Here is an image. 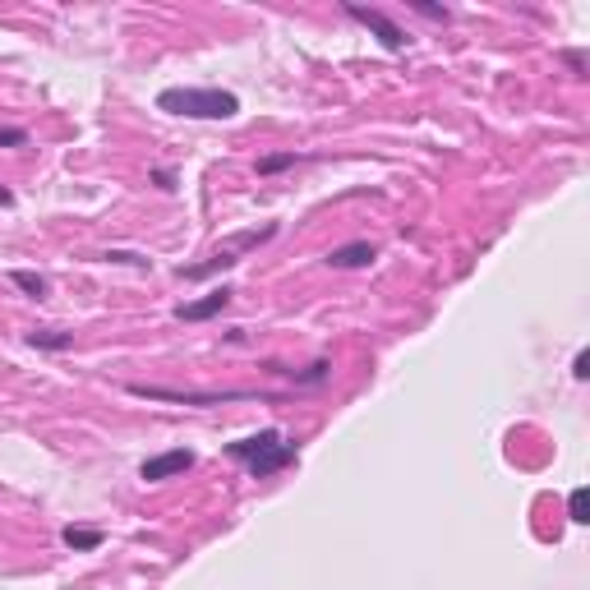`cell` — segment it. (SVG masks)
I'll return each instance as SVG.
<instances>
[{
    "instance_id": "14",
    "label": "cell",
    "mask_w": 590,
    "mask_h": 590,
    "mask_svg": "<svg viewBox=\"0 0 590 590\" xmlns=\"http://www.w3.org/2000/svg\"><path fill=\"white\" fill-rule=\"evenodd\" d=\"M102 258H106V263H125V267H139V273H148V267H152V258L134 254V250H106Z\"/></svg>"
},
{
    "instance_id": "19",
    "label": "cell",
    "mask_w": 590,
    "mask_h": 590,
    "mask_svg": "<svg viewBox=\"0 0 590 590\" xmlns=\"http://www.w3.org/2000/svg\"><path fill=\"white\" fill-rule=\"evenodd\" d=\"M572 379H577V383L590 379V351H577V360H572Z\"/></svg>"
},
{
    "instance_id": "8",
    "label": "cell",
    "mask_w": 590,
    "mask_h": 590,
    "mask_svg": "<svg viewBox=\"0 0 590 590\" xmlns=\"http://www.w3.org/2000/svg\"><path fill=\"white\" fill-rule=\"evenodd\" d=\"M379 258V250L369 245V240H351V245H337L328 254V267H341V273H351V267H369Z\"/></svg>"
},
{
    "instance_id": "5",
    "label": "cell",
    "mask_w": 590,
    "mask_h": 590,
    "mask_svg": "<svg viewBox=\"0 0 590 590\" xmlns=\"http://www.w3.org/2000/svg\"><path fill=\"white\" fill-rule=\"evenodd\" d=\"M341 14H346V19H356V23H365V29L383 42V51H406V46H411V37L401 33V23H397V19H388L383 10H373V5H356V0H346V5H341Z\"/></svg>"
},
{
    "instance_id": "1",
    "label": "cell",
    "mask_w": 590,
    "mask_h": 590,
    "mask_svg": "<svg viewBox=\"0 0 590 590\" xmlns=\"http://www.w3.org/2000/svg\"><path fill=\"white\" fill-rule=\"evenodd\" d=\"M226 457L250 479H273V475H282V471H291L295 462H300V443L286 438L282 429H258V434H245V438L226 443Z\"/></svg>"
},
{
    "instance_id": "15",
    "label": "cell",
    "mask_w": 590,
    "mask_h": 590,
    "mask_svg": "<svg viewBox=\"0 0 590 590\" xmlns=\"http://www.w3.org/2000/svg\"><path fill=\"white\" fill-rule=\"evenodd\" d=\"M0 148H29V129H19V125H0Z\"/></svg>"
},
{
    "instance_id": "6",
    "label": "cell",
    "mask_w": 590,
    "mask_h": 590,
    "mask_svg": "<svg viewBox=\"0 0 590 590\" xmlns=\"http://www.w3.org/2000/svg\"><path fill=\"white\" fill-rule=\"evenodd\" d=\"M199 457L190 447H171V452H157V457H148L143 466H139V479L143 485H162V479H176V475H184Z\"/></svg>"
},
{
    "instance_id": "4",
    "label": "cell",
    "mask_w": 590,
    "mask_h": 590,
    "mask_svg": "<svg viewBox=\"0 0 590 590\" xmlns=\"http://www.w3.org/2000/svg\"><path fill=\"white\" fill-rule=\"evenodd\" d=\"M129 397H143V401H171V406H226V401H282L277 392H254V388L194 392V388H157V383H129Z\"/></svg>"
},
{
    "instance_id": "12",
    "label": "cell",
    "mask_w": 590,
    "mask_h": 590,
    "mask_svg": "<svg viewBox=\"0 0 590 590\" xmlns=\"http://www.w3.org/2000/svg\"><path fill=\"white\" fill-rule=\"evenodd\" d=\"M300 162H309V157H300V152H267V157H258V176H277V171H291Z\"/></svg>"
},
{
    "instance_id": "7",
    "label": "cell",
    "mask_w": 590,
    "mask_h": 590,
    "mask_svg": "<svg viewBox=\"0 0 590 590\" xmlns=\"http://www.w3.org/2000/svg\"><path fill=\"white\" fill-rule=\"evenodd\" d=\"M231 300H235V286H217V291H208L203 300L176 305V318H180V324H208V318H217Z\"/></svg>"
},
{
    "instance_id": "11",
    "label": "cell",
    "mask_w": 590,
    "mask_h": 590,
    "mask_svg": "<svg viewBox=\"0 0 590 590\" xmlns=\"http://www.w3.org/2000/svg\"><path fill=\"white\" fill-rule=\"evenodd\" d=\"M10 282H14L23 295H33V300H46V295H51V282H46L42 273H33V267H14Z\"/></svg>"
},
{
    "instance_id": "10",
    "label": "cell",
    "mask_w": 590,
    "mask_h": 590,
    "mask_svg": "<svg viewBox=\"0 0 590 590\" xmlns=\"http://www.w3.org/2000/svg\"><path fill=\"white\" fill-rule=\"evenodd\" d=\"M29 346H33V351H70V346H74V332H61V328H33V332H29Z\"/></svg>"
},
{
    "instance_id": "18",
    "label": "cell",
    "mask_w": 590,
    "mask_h": 590,
    "mask_svg": "<svg viewBox=\"0 0 590 590\" xmlns=\"http://www.w3.org/2000/svg\"><path fill=\"white\" fill-rule=\"evenodd\" d=\"M148 180L157 184V190H167V194L176 190V171H171V167H152V171H148Z\"/></svg>"
},
{
    "instance_id": "9",
    "label": "cell",
    "mask_w": 590,
    "mask_h": 590,
    "mask_svg": "<svg viewBox=\"0 0 590 590\" xmlns=\"http://www.w3.org/2000/svg\"><path fill=\"white\" fill-rule=\"evenodd\" d=\"M61 540H65L74 553H93V549H102L106 535H102L97 526H65V530H61Z\"/></svg>"
},
{
    "instance_id": "2",
    "label": "cell",
    "mask_w": 590,
    "mask_h": 590,
    "mask_svg": "<svg viewBox=\"0 0 590 590\" xmlns=\"http://www.w3.org/2000/svg\"><path fill=\"white\" fill-rule=\"evenodd\" d=\"M157 111L184 116V120H231L240 111V97L226 88H162Z\"/></svg>"
},
{
    "instance_id": "17",
    "label": "cell",
    "mask_w": 590,
    "mask_h": 590,
    "mask_svg": "<svg viewBox=\"0 0 590 590\" xmlns=\"http://www.w3.org/2000/svg\"><path fill=\"white\" fill-rule=\"evenodd\" d=\"M411 10L424 14V19H434V23H452V10H443V5H424V0H415Z\"/></svg>"
},
{
    "instance_id": "16",
    "label": "cell",
    "mask_w": 590,
    "mask_h": 590,
    "mask_svg": "<svg viewBox=\"0 0 590 590\" xmlns=\"http://www.w3.org/2000/svg\"><path fill=\"white\" fill-rule=\"evenodd\" d=\"M558 61L568 65L577 78H586V51H577V46H568V51H558Z\"/></svg>"
},
{
    "instance_id": "13",
    "label": "cell",
    "mask_w": 590,
    "mask_h": 590,
    "mask_svg": "<svg viewBox=\"0 0 590 590\" xmlns=\"http://www.w3.org/2000/svg\"><path fill=\"white\" fill-rule=\"evenodd\" d=\"M568 517H572V526H586L590 521V489L586 485H577L568 494Z\"/></svg>"
},
{
    "instance_id": "3",
    "label": "cell",
    "mask_w": 590,
    "mask_h": 590,
    "mask_svg": "<svg viewBox=\"0 0 590 590\" xmlns=\"http://www.w3.org/2000/svg\"><path fill=\"white\" fill-rule=\"evenodd\" d=\"M277 235V222H263V226H250V231H235V235H226L217 250H212L203 263H190V267H180V277L184 282H203V277H217V273H231L235 263H245V254H254V250H263L267 240Z\"/></svg>"
},
{
    "instance_id": "20",
    "label": "cell",
    "mask_w": 590,
    "mask_h": 590,
    "mask_svg": "<svg viewBox=\"0 0 590 590\" xmlns=\"http://www.w3.org/2000/svg\"><path fill=\"white\" fill-rule=\"evenodd\" d=\"M0 208H14V194L5 190V184H0Z\"/></svg>"
}]
</instances>
